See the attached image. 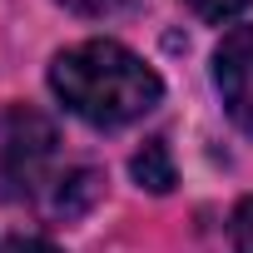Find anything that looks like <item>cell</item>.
<instances>
[{"label":"cell","mask_w":253,"mask_h":253,"mask_svg":"<svg viewBox=\"0 0 253 253\" xmlns=\"http://www.w3.org/2000/svg\"><path fill=\"white\" fill-rule=\"evenodd\" d=\"M228 238H233V253H253V199H243V204L233 209Z\"/></svg>","instance_id":"52a82bcc"},{"label":"cell","mask_w":253,"mask_h":253,"mask_svg":"<svg viewBox=\"0 0 253 253\" xmlns=\"http://www.w3.org/2000/svg\"><path fill=\"white\" fill-rule=\"evenodd\" d=\"M55 124L30 109V104H10L0 109V199H35L40 189H50V164H55Z\"/></svg>","instance_id":"7a4b0ae2"},{"label":"cell","mask_w":253,"mask_h":253,"mask_svg":"<svg viewBox=\"0 0 253 253\" xmlns=\"http://www.w3.org/2000/svg\"><path fill=\"white\" fill-rule=\"evenodd\" d=\"M50 89L65 99L70 114L99 129H119L139 114H149L164 94L159 75L119 40H84L50 65Z\"/></svg>","instance_id":"6da1fadb"},{"label":"cell","mask_w":253,"mask_h":253,"mask_svg":"<svg viewBox=\"0 0 253 253\" xmlns=\"http://www.w3.org/2000/svg\"><path fill=\"white\" fill-rule=\"evenodd\" d=\"M94 199H99V174H94V169H70V174H55V179H50L45 213H55V218H80V213H89Z\"/></svg>","instance_id":"277c9868"},{"label":"cell","mask_w":253,"mask_h":253,"mask_svg":"<svg viewBox=\"0 0 253 253\" xmlns=\"http://www.w3.org/2000/svg\"><path fill=\"white\" fill-rule=\"evenodd\" d=\"M184 5H189L199 20H233L238 10L253 5V0H184Z\"/></svg>","instance_id":"8992f818"},{"label":"cell","mask_w":253,"mask_h":253,"mask_svg":"<svg viewBox=\"0 0 253 253\" xmlns=\"http://www.w3.org/2000/svg\"><path fill=\"white\" fill-rule=\"evenodd\" d=\"M134 179H139V189H149V194H169L174 189V164H169V144L164 139H149L139 154H134Z\"/></svg>","instance_id":"5b68a950"},{"label":"cell","mask_w":253,"mask_h":253,"mask_svg":"<svg viewBox=\"0 0 253 253\" xmlns=\"http://www.w3.org/2000/svg\"><path fill=\"white\" fill-rule=\"evenodd\" d=\"M65 10H75V15H84V20H104V15H119L129 0H60Z\"/></svg>","instance_id":"ba28073f"},{"label":"cell","mask_w":253,"mask_h":253,"mask_svg":"<svg viewBox=\"0 0 253 253\" xmlns=\"http://www.w3.org/2000/svg\"><path fill=\"white\" fill-rule=\"evenodd\" d=\"M0 253H60L55 243H45V238H5V248Z\"/></svg>","instance_id":"9c48e42d"},{"label":"cell","mask_w":253,"mask_h":253,"mask_svg":"<svg viewBox=\"0 0 253 253\" xmlns=\"http://www.w3.org/2000/svg\"><path fill=\"white\" fill-rule=\"evenodd\" d=\"M213 84L223 94L228 119L253 134V25H233L213 50Z\"/></svg>","instance_id":"3957f363"}]
</instances>
